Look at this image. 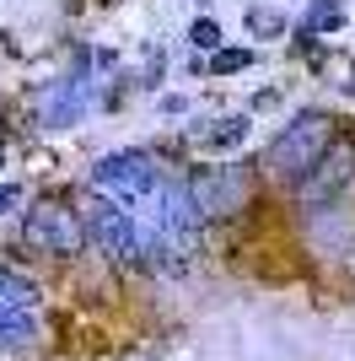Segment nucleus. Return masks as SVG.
I'll list each match as a JSON object with an SVG mask.
<instances>
[{
    "label": "nucleus",
    "instance_id": "11",
    "mask_svg": "<svg viewBox=\"0 0 355 361\" xmlns=\"http://www.w3.org/2000/svg\"><path fill=\"white\" fill-rule=\"evenodd\" d=\"M248 32H253V38H280V32H285V16L253 6V11H248Z\"/></svg>",
    "mask_w": 355,
    "mask_h": 361
},
{
    "label": "nucleus",
    "instance_id": "12",
    "mask_svg": "<svg viewBox=\"0 0 355 361\" xmlns=\"http://www.w3.org/2000/svg\"><path fill=\"white\" fill-rule=\"evenodd\" d=\"M189 44L194 49H226V38H221V27H216L210 16H199V22L189 27Z\"/></svg>",
    "mask_w": 355,
    "mask_h": 361
},
{
    "label": "nucleus",
    "instance_id": "9",
    "mask_svg": "<svg viewBox=\"0 0 355 361\" xmlns=\"http://www.w3.org/2000/svg\"><path fill=\"white\" fill-rule=\"evenodd\" d=\"M334 27H344V6H340V0H312L301 32H307V38H318V32H334Z\"/></svg>",
    "mask_w": 355,
    "mask_h": 361
},
{
    "label": "nucleus",
    "instance_id": "15",
    "mask_svg": "<svg viewBox=\"0 0 355 361\" xmlns=\"http://www.w3.org/2000/svg\"><path fill=\"white\" fill-rule=\"evenodd\" d=\"M344 92H350V97H355V71H350V81H344Z\"/></svg>",
    "mask_w": 355,
    "mask_h": 361
},
{
    "label": "nucleus",
    "instance_id": "6",
    "mask_svg": "<svg viewBox=\"0 0 355 361\" xmlns=\"http://www.w3.org/2000/svg\"><path fill=\"white\" fill-rule=\"evenodd\" d=\"M87 97H92V81L81 71L65 75V81H54V87H44V97H38V124H44V130L75 124L81 114H87Z\"/></svg>",
    "mask_w": 355,
    "mask_h": 361
},
{
    "label": "nucleus",
    "instance_id": "10",
    "mask_svg": "<svg viewBox=\"0 0 355 361\" xmlns=\"http://www.w3.org/2000/svg\"><path fill=\"white\" fill-rule=\"evenodd\" d=\"M242 135H248V119H242V114H232V119H221V124L205 135V146H210V151H232Z\"/></svg>",
    "mask_w": 355,
    "mask_h": 361
},
{
    "label": "nucleus",
    "instance_id": "1",
    "mask_svg": "<svg viewBox=\"0 0 355 361\" xmlns=\"http://www.w3.org/2000/svg\"><path fill=\"white\" fill-rule=\"evenodd\" d=\"M22 243L44 259H75L87 248V226H81V211H70L65 200L44 195L32 200V211L22 216Z\"/></svg>",
    "mask_w": 355,
    "mask_h": 361
},
{
    "label": "nucleus",
    "instance_id": "2",
    "mask_svg": "<svg viewBox=\"0 0 355 361\" xmlns=\"http://www.w3.org/2000/svg\"><path fill=\"white\" fill-rule=\"evenodd\" d=\"M328 114H301L296 124H285L280 135L269 140V151H264V167L269 173H280V178H301L318 157H323V146L334 140V130H328Z\"/></svg>",
    "mask_w": 355,
    "mask_h": 361
},
{
    "label": "nucleus",
    "instance_id": "8",
    "mask_svg": "<svg viewBox=\"0 0 355 361\" xmlns=\"http://www.w3.org/2000/svg\"><path fill=\"white\" fill-rule=\"evenodd\" d=\"M38 345V318L32 313H0V356H22V350Z\"/></svg>",
    "mask_w": 355,
    "mask_h": 361
},
{
    "label": "nucleus",
    "instance_id": "14",
    "mask_svg": "<svg viewBox=\"0 0 355 361\" xmlns=\"http://www.w3.org/2000/svg\"><path fill=\"white\" fill-rule=\"evenodd\" d=\"M16 205H22V189H16V183H0V216L16 211Z\"/></svg>",
    "mask_w": 355,
    "mask_h": 361
},
{
    "label": "nucleus",
    "instance_id": "16",
    "mask_svg": "<svg viewBox=\"0 0 355 361\" xmlns=\"http://www.w3.org/2000/svg\"><path fill=\"white\" fill-rule=\"evenodd\" d=\"M108 6H118V0H108Z\"/></svg>",
    "mask_w": 355,
    "mask_h": 361
},
{
    "label": "nucleus",
    "instance_id": "7",
    "mask_svg": "<svg viewBox=\"0 0 355 361\" xmlns=\"http://www.w3.org/2000/svg\"><path fill=\"white\" fill-rule=\"evenodd\" d=\"M38 302H44V291L32 286L27 275L0 270V307H6V313H38Z\"/></svg>",
    "mask_w": 355,
    "mask_h": 361
},
{
    "label": "nucleus",
    "instance_id": "4",
    "mask_svg": "<svg viewBox=\"0 0 355 361\" xmlns=\"http://www.w3.org/2000/svg\"><path fill=\"white\" fill-rule=\"evenodd\" d=\"M350 178H355V140L350 135H334L323 146V157L296 178V200H301V205H328Z\"/></svg>",
    "mask_w": 355,
    "mask_h": 361
},
{
    "label": "nucleus",
    "instance_id": "3",
    "mask_svg": "<svg viewBox=\"0 0 355 361\" xmlns=\"http://www.w3.org/2000/svg\"><path fill=\"white\" fill-rule=\"evenodd\" d=\"M248 162H226V167H199L189 178V200L194 211H199V221H216V216H237L242 205H248Z\"/></svg>",
    "mask_w": 355,
    "mask_h": 361
},
{
    "label": "nucleus",
    "instance_id": "13",
    "mask_svg": "<svg viewBox=\"0 0 355 361\" xmlns=\"http://www.w3.org/2000/svg\"><path fill=\"white\" fill-rule=\"evenodd\" d=\"M248 65H253V54H248V49H216V60H210V71L232 75V71H248Z\"/></svg>",
    "mask_w": 355,
    "mask_h": 361
},
{
    "label": "nucleus",
    "instance_id": "5",
    "mask_svg": "<svg viewBox=\"0 0 355 361\" xmlns=\"http://www.w3.org/2000/svg\"><path fill=\"white\" fill-rule=\"evenodd\" d=\"M81 226H87V243H97V254H113V259H146L135 221L118 211L113 200L87 195V216H81Z\"/></svg>",
    "mask_w": 355,
    "mask_h": 361
}]
</instances>
